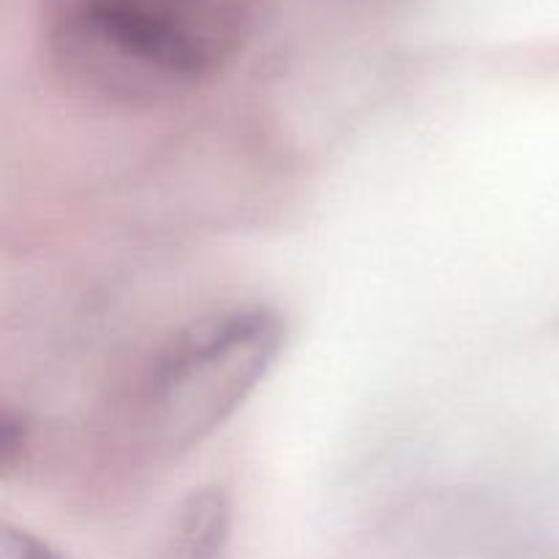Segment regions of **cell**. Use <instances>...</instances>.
<instances>
[{
  "instance_id": "cell-1",
  "label": "cell",
  "mask_w": 559,
  "mask_h": 559,
  "mask_svg": "<svg viewBox=\"0 0 559 559\" xmlns=\"http://www.w3.org/2000/svg\"><path fill=\"white\" fill-rule=\"evenodd\" d=\"M254 16L257 0H52L47 49L85 96L151 107L222 74Z\"/></svg>"
},
{
  "instance_id": "cell-2",
  "label": "cell",
  "mask_w": 559,
  "mask_h": 559,
  "mask_svg": "<svg viewBox=\"0 0 559 559\" xmlns=\"http://www.w3.org/2000/svg\"><path fill=\"white\" fill-rule=\"evenodd\" d=\"M284 333L267 306H235L186 325L136 388L131 426L142 445L173 459L222 429L278 360Z\"/></svg>"
},
{
  "instance_id": "cell-3",
  "label": "cell",
  "mask_w": 559,
  "mask_h": 559,
  "mask_svg": "<svg viewBox=\"0 0 559 559\" xmlns=\"http://www.w3.org/2000/svg\"><path fill=\"white\" fill-rule=\"evenodd\" d=\"M233 506L222 486H200L180 502L164 559H224Z\"/></svg>"
},
{
  "instance_id": "cell-4",
  "label": "cell",
  "mask_w": 559,
  "mask_h": 559,
  "mask_svg": "<svg viewBox=\"0 0 559 559\" xmlns=\"http://www.w3.org/2000/svg\"><path fill=\"white\" fill-rule=\"evenodd\" d=\"M0 559H66L33 533L5 524L0 535Z\"/></svg>"
},
{
  "instance_id": "cell-5",
  "label": "cell",
  "mask_w": 559,
  "mask_h": 559,
  "mask_svg": "<svg viewBox=\"0 0 559 559\" xmlns=\"http://www.w3.org/2000/svg\"><path fill=\"white\" fill-rule=\"evenodd\" d=\"M27 440H31L27 420L5 409L3 424H0V464H3V473H11L14 464L25 456Z\"/></svg>"
}]
</instances>
